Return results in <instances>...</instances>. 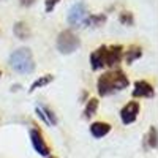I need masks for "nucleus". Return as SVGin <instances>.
I'll list each match as a JSON object with an SVG mask.
<instances>
[{"label":"nucleus","instance_id":"a211bd4d","mask_svg":"<svg viewBox=\"0 0 158 158\" xmlns=\"http://www.w3.org/2000/svg\"><path fill=\"white\" fill-rule=\"evenodd\" d=\"M41 111H43V114H44V117H46V120H48V125H56V123H57V117L54 115V112H52L51 109L41 108Z\"/></svg>","mask_w":158,"mask_h":158},{"label":"nucleus","instance_id":"1a4fd4ad","mask_svg":"<svg viewBox=\"0 0 158 158\" xmlns=\"http://www.w3.org/2000/svg\"><path fill=\"white\" fill-rule=\"evenodd\" d=\"M122 56H123V46L115 44V46L108 48V51H106V65H109V67H114V65L120 63Z\"/></svg>","mask_w":158,"mask_h":158},{"label":"nucleus","instance_id":"ddd939ff","mask_svg":"<svg viewBox=\"0 0 158 158\" xmlns=\"http://www.w3.org/2000/svg\"><path fill=\"white\" fill-rule=\"evenodd\" d=\"M52 79H54V76H52V74H44V76H41V77H38L36 81L30 85V92H33V90H36V89H40V87L48 85L49 82H52Z\"/></svg>","mask_w":158,"mask_h":158},{"label":"nucleus","instance_id":"f3484780","mask_svg":"<svg viewBox=\"0 0 158 158\" xmlns=\"http://www.w3.org/2000/svg\"><path fill=\"white\" fill-rule=\"evenodd\" d=\"M118 21H120L123 25H133L135 24V18H133V13L131 11H123L120 18H118Z\"/></svg>","mask_w":158,"mask_h":158},{"label":"nucleus","instance_id":"4be33fe9","mask_svg":"<svg viewBox=\"0 0 158 158\" xmlns=\"http://www.w3.org/2000/svg\"><path fill=\"white\" fill-rule=\"evenodd\" d=\"M0 76H2V71H0Z\"/></svg>","mask_w":158,"mask_h":158},{"label":"nucleus","instance_id":"dca6fc26","mask_svg":"<svg viewBox=\"0 0 158 158\" xmlns=\"http://www.w3.org/2000/svg\"><path fill=\"white\" fill-rule=\"evenodd\" d=\"M104 21H106V18H104L103 15H89V19H87V24H85V25L98 27V25H101Z\"/></svg>","mask_w":158,"mask_h":158},{"label":"nucleus","instance_id":"7ed1b4c3","mask_svg":"<svg viewBox=\"0 0 158 158\" xmlns=\"http://www.w3.org/2000/svg\"><path fill=\"white\" fill-rule=\"evenodd\" d=\"M79 46H81V40L77 38L76 33H73L71 30H63L59 33L57 36V49L60 54H73L74 51L79 49Z\"/></svg>","mask_w":158,"mask_h":158},{"label":"nucleus","instance_id":"6ab92c4d","mask_svg":"<svg viewBox=\"0 0 158 158\" xmlns=\"http://www.w3.org/2000/svg\"><path fill=\"white\" fill-rule=\"evenodd\" d=\"M60 2V0H46V3H44V10H46V13H51L52 10L56 8V5Z\"/></svg>","mask_w":158,"mask_h":158},{"label":"nucleus","instance_id":"9b49d317","mask_svg":"<svg viewBox=\"0 0 158 158\" xmlns=\"http://www.w3.org/2000/svg\"><path fill=\"white\" fill-rule=\"evenodd\" d=\"M141 57H142V49H141V46L133 44V46H130V48L125 51V62H127V65H131L135 60H138V59H141Z\"/></svg>","mask_w":158,"mask_h":158},{"label":"nucleus","instance_id":"0eeeda50","mask_svg":"<svg viewBox=\"0 0 158 158\" xmlns=\"http://www.w3.org/2000/svg\"><path fill=\"white\" fill-rule=\"evenodd\" d=\"M106 51L108 48L106 46H100L97 48L94 52H92V56H90V63H92V70H101L104 65H106Z\"/></svg>","mask_w":158,"mask_h":158},{"label":"nucleus","instance_id":"9d476101","mask_svg":"<svg viewBox=\"0 0 158 158\" xmlns=\"http://www.w3.org/2000/svg\"><path fill=\"white\" fill-rule=\"evenodd\" d=\"M109 131H111V125L108 122H94L90 125V133H92V136L97 138V139L104 138Z\"/></svg>","mask_w":158,"mask_h":158},{"label":"nucleus","instance_id":"4468645a","mask_svg":"<svg viewBox=\"0 0 158 158\" xmlns=\"http://www.w3.org/2000/svg\"><path fill=\"white\" fill-rule=\"evenodd\" d=\"M147 144H149V147L156 149V146H158V133H156V127H150L149 135H147Z\"/></svg>","mask_w":158,"mask_h":158},{"label":"nucleus","instance_id":"412c9836","mask_svg":"<svg viewBox=\"0 0 158 158\" xmlns=\"http://www.w3.org/2000/svg\"><path fill=\"white\" fill-rule=\"evenodd\" d=\"M51 158H57V156H51Z\"/></svg>","mask_w":158,"mask_h":158},{"label":"nucleus","instance_id":"f03ea898","mask_svg":"<svg viewBox=\"0 0 158 158\" xmlns=\"http://www.w3.org/2000/svg\"><path fill=\"white\" fill-rule=\"evenodd\" d=\"M10 67L16 73L30 74L35 70V62L32 51L29 48H19L10 56Z\"/></svg>","mask_w":158,"mask_h":158},{"label":"nucleus","instance_id":"f8f14e48","mask_svg":"<svg viewBox=\"0 0 158 158\" xmlns=\"http://www.w3.org/2000/svg\"><path fill=\"white\" fill-rule=\"evenodd\" d=\"M13 32H15V35H16L19 40H27V38L30 36V29H29V25L25 24V22H16Z\"/></svg>","mask_w":158,"mask_h":158},{"label":"nucleus","instance_id":"423d86ee","mask_svg":"<svg viewBox=\"0 0 158 158\" xmlns=\"http://www.w3.org/2000/svg\"><path fill=\"white\" fill-rule=\"evenodd\" d=\"M139 103L138 101H130L127 103L125 106L122 108L120 111V120L123 125H130V123H133L136 118H138V114H139Z\"/></svg>","mask_w":158,"mask_h":158},{"label":"nucleus","instance_id":"6e6552de","mask_svg":"<svg viewBox=\"0 0 158 158\" xmlns=\"http://www.w3.org/2000/svg\"><path fill=\"white\" fill-rule=\"evenodd\" d=\"M153 94H155L153 85L149 84L147 81H136L135 82V89H133V92H131V95L136 97V98L138 97L139 98H142V97L150 98V97H153Z\"/></svg>","mask_w":158,"mask_h":158},{"label":"nucleus","instance_id":"20e7f679","mask_svg":"<svg viewBox=\"0 0 158 158\" xmlns=\"http://www.w3.org/2000/svg\"><path fill=\"white\" fill-rule=\"evenodd\" d=\"M89 19V11L84 3H74L68 11V24L71 27H84Z\"/></svg>","mask_w":158,"mask_h":158},{"label":"nucleus","instance_id":"2eb2a0df","mask_svg":"<svg viewBox=\"0 0 158 158\" xmlns=\"http://www.w3.org/2000/svg\"><path fill=\"white\" fill-rule=\"evenodd\" d=\"M97 109H98V100L97 98H90L89 103H87V106H85V117L89 118L92 115H95Z\"/></svg>","mask_w":158,"mask_h":158},{"label":"nucleus","instance_id":"39448f33","mask_svg":"<svg viewBox=\"0 0 158 158\" xmlns=\"http://www.w3.org/2000/svg\"><path fill=\"white\" fill-rule=\"evenodd\" d=\"M30 141H32L33 149H35L40 155H41V156H49L51 149H49V146L46 144L44 136H43L41 131L36 130V128H32V130H30Z\"/></svg>","mask_w":158,"mask_h":158},{"label":"nucleus","instance_id":"aec40b11","mask_svg":"<svg viewBox=\"0 0 158 158\" xmlns=\"http://www.w3.org/2000/svg\"><path fill=\"white\" fill-rule=\"evenodd\" d=\"M19 3H21L22 6H30V5L35 3V0H19Z\"/></svg>","mask_w":158,"mask_h":158},{"label":"nucleus","instance_id":"f257e3e1","mask_svg":"<svg viewBox=\"0 0 158 158\" xmlns=\"http://www.w3.org/2000/svg\"><path fill=\"white\" fill-rule=\"evenodd\" d=\"M130 84L128 77L123 71L120 70H115V71H109V73H104L98 77V94L101 97H109L112 95L114 92H120L123 89H127Z\"/></svg>","mask_w":158,"mask_h":158}]
</instances>
